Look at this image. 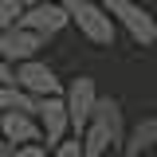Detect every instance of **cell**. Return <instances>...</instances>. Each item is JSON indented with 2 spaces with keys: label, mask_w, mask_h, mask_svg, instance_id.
<instances>
[{
  "label": "cell",
  "mask_w": 157,
  "mask_h": 157,
  "mask_svg": "<svg viewBox=\"0 0 157 157\" xmlns=\"http://www.w3.org/2000/svg\"><path fill=\"white\" fill-rule=\"evenodd\" d=\"M90 122H98L106 134L114 137V145L122 149V141H126V134H130V126H126V114H122V102H118V98L102 94V98H98V106H94V118H90Z\"/></svg>",
  "instance_id": "obj_10"
},
{
  "label": "cell",
  "mask_w": 157,
  "mask_h": 157,
  "mask_svg": "<svg viewBox=\"0 0 157 157\" xmlns=\"http://www.w3.org/2000/svg\"><path fill=\"white\" fill-rule=\"evenodd\" d=\"M47 157H82V141H78V137H67V141H59Z\"/></svg>",
  "instance_id": "obj_12"
},
{
  "label": "cell",
  "mask_w": 157,
  "mask_h": 157,
  "mask_svg": "<svg viewBox=\"0 0 157 157\" xmlns=\"http://www.w3.org/2000/svg\"><path fill=\"white\" fill-rule=\"evenodd\" d=\"M67 12H71V24L78 28V36L86 43H94V47H114L118 43V24L102 4H94V0H71Z\"/></svg>",
  "instance_id": "obj_1"
},
{
  "label": "cell",
  "mask_w": 157,
  "mask_h": 157,
  "mask_svg": "<svg viewBox=\"0 0 157 157\" xmlns=\"http://www.w3.org/2000/svg\"><path fill=\"white\" fill-rule=\"evenodd\" d=\"M94 4H110V0H94Z\"/></svg>",
  "instance_id": "obj_18"
},
{
  "label": "cell",
  "mask_w": 157,
  "mask_h": 157,
  "mask_svg": "<svg viewBox=\"0 0 157 157\" xmlns=\"http://www.w3.org/2000/svg\"><path fill=\"white\" fill-rule=\"evenodd\" d=\"M28 32H36L39 39H51L59 36L63 28H71V12H67V4H51V0H39V4H28V12L20 20Z\"/></svg>",
  "instance_id": "obj_6"
},
{
  "label": "cell",
  "mask_w": 157,
  "mask_h": 157,
  "mask_svg": "<svg viewBox=\"0 0 157 157\" xmlns=\"http://www.w3.org/2000/svg\"><path fill=\"white\" fill-rule=\"evenodd\" d=\"M0 134H4L8 145H36V141H43V130H39L36 114H28V110L0 114Z\"/></svg>",
  "instance_id": "obj_8"
},
{
  "label": "cell",
  "mask_w": 157,
  "mask_h": 157,
  "mask_svg": "<svg viewBox=\"0 0 157 157\" xmlns=\"http://www.w3.org/2000/svg\"><path fill=\"white\" fill-rule=\"evenodd\" d=\"M51 149L43 145V141H36V145H12L8 149V157H47Z\"/></svg>",
  "instance_id": "obj_13"
},
{
  "label": "cell",
  "mask_w": 157,
  "mask_h": 157,
  "mask_svg": "<svg viewBox=\"0 0 157 157\" xmlns=\"http://www.w3.org/2000/svg\"><path fill=\"white\" fill-rule=\"evenodd\" d=\"M43 43H47V39H39L36 32H28L24 24L0 28V59H4V63H12V67L28 63V59H39Z\"/></svg>",
  "instance_id": "obj_5"
},
{
  "label": "cell",
  "mask_w": 157,
  "mask_h": 157,
  "mask_svg": "<svg viewBox=\"0 0 157 157\" xmlns=\"http://www.w3.org/2000/svg\"><path fill=\"white\" fill-rule=\"evenodd\" d=\"M102 8L114 16V24L134 39L137 47L157 43V16H153V12H145L137 0H110V4H102Z\"/></svg>",
  "instance_id": "obj_2"
},
{
  "label": "cell",
  "mask_w": 157,
  "mask_h": 157,
  "mask_svg": "<svg viewBox=\"0 0 157 157\" xmlns=\"http://www.w3.org/2000/svg\"><path fill=\"white\" fill-rule=\"evenodd\" d=\"M16 86L24 90V94H32V98H55V94L67 90V82L55 75V67L43 63V59L20 63V67H16Z\"/></svg>",
  "instance_id": "obj_4"
},
{
  "label": "cell",
  "mask_w": 157,
  "mask_h": 157,
  "mask_svg": "<svg viewBox=\"0 0 157 157\" xmlns=\"http://www.w3.org/2000/svg\"><path fill=\"white\" fill-rule=\"evenodd\" d=\"M28 4H39V0H28ZM51 4H71V0H51Z\"/></svg>",
  "instance_id": "obj_16"
},
{
  "label": "cell",
  "mask_w": 157,
  "mask_h": 157,
  "mask_svg": "<svg viewBox=\"0 0 157 157\" xmlns=\"http://www.w3.org/2000/svg\"><path fill=\"white\" fill-rule=\"evenodd\" d=\"M137 4H141V0H137Z\"/></svg>",
  "instance_id": "obj_19"
},
{
  "label": "cell",
  "mask_w": 157,
  "mask_h": 157,
  "mask_svg": "<svg viewBox=\"0 0 157 157\" xmlns=\"http://www.w3.org/2000/svg\"><path fill=\"white\" fill-rule=\"evenodd\" d=\"M98 82L90 75H78L67 82V90H63V102H67V114H71V137H82L86 134V126H90V118H94V106H98Z\"/></svg>",
  "instance_id": "obj_3"
},
{
  "label": "cell",
  "mask_w": 157,
  "mask_h": 157,
  "mask_svg": "<svg viewBox=\"0 0 157 157\" xmlns=\"http://www.w3.org/2000/svg\"><path fill=\"white\" fill-rule=\"evenodd\" d=\"M36 122H39V130H43L47 149H55L59 141H67V137H71V114H67V102H63V94H55V98H39Z\"/></svg>",
  "instance_id": "obj_7"
},
{
  "label": "cell",
  "mask_w": 157,
  "mask_h": 157,
  "mask_svg": "<svg viewBox=\"0 0 157 157\" xmlns=\"http://www.w3.org/2000/svg\"><path fill=\"white\" fill-rule=\"evenodd\" d=\"M0 86H16V67L0 59Z\"/></svg>",
  "instance_id": "obj_14"
},
{
  "label": "cell",
  "mask_w": 157,
  "mask_h": 157,
  "mask_svg": "<svg viewBox=\"0 0 157 157\" xmlns=\"http://www.w3.org/2000/svg\"><path fill=\"white\" fill-rule=\"evenodd\" d=\"M153 149H157V114H149V118H141V122L130 126V134H126L118 153L122 157H149Z\"/></svg>",
  "instance_id": "obj_9"
},
{
  "label": "cell",
  "mask_w": 157,
  "mask_h": 157,
  "mask_svg": "<svg viewBox=\"0 0 157 157\" xmlns=\"http://www.w3.org/2000/svg\"><path fill=\"white\" fill-rule=\"evenodd\" d=\"M8 149H12V145L4 141V134H0V157H8Z\"/></svg>",
  "instance_id": "obj_15"
},
{
  "label": "cell",
  "mask_w": 157,
  "mask_h": 157,
  "mask_svg": "<svg viewBox=\"0 0 157 157\" xmlns=\"http://www.w3.org/2000/svg\"><path fill=\"white\" fill-rule=\"evenodd\" d=\"M28 12V0H0V28H12L20 24Z\"/></svg>",
  "instance_id": "obj_11"
},
{
  "label": "cell",
  "mask_w": 157,
  "mask_h": 157,
  "mask_svg": "<svg viewBox=\"0 0 157 157\" xmlns=\"http://www.w3.org/2000/svg\"><path fill=\"white\" fill-rule=\"evenodd\" d=\"M106 157H122V153H118V149H114V153H106Z\"/></svg>",
  "instance_id": "obj_17"
}]
</instances>
